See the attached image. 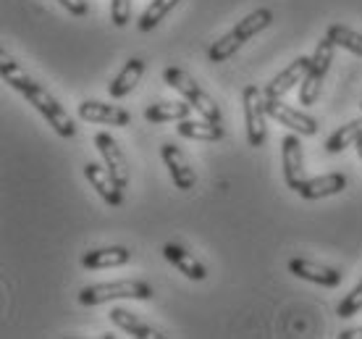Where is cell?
I'll use <instances>...</instances> for the list:
<instances>
[{
    "label": "cell",
    "mask_w": 362,
    "mask_h": 339,
    "mask_svg": "<svg viewBox=\"0 0 362 339\" xmlns=\"http://www.w3.org/2000/svg\"><path fill=\"white\" fill-rule=\"evenodd\" d=\"M142 74H145V61L142 58H129L127 66L121 69V74L110 82L108 95L110 98H127L129 92L136 87V82L142 79Z\"/></svg>",
    "instance_id": "ac0fdd59"
},
{
    "label": "cell",
    "mask_w": 362,
    "mask_h": 339,
    "mask_svg": "<svg viewBox=\"0 0 362 339\" xmlns=\"http://www.w3.org/2000/svg\"><path fill=\"white\" fill-rule=\"evenodd\" d=\"M176 6H179V0H153V3L142 11V16H139V32H150V29H155L173 8H176Z\"/></svg>",
    "instance_id": "603a6c76"
},
{
    "label": "cell",
    "mask_w": 362,
    "mask_h": 339,
    "mask_svg": "<svg viewBox=\"0 0 362 339\" xmlns=\"http://www.w3.org/2000/svg\"><path fill=\"white\" fill-rule=\"evenodd\" d=\"M163 255L168 263H173V266L179 268L181 274L187 276V279H194V282H202L205 276H208V271H205V266L199 263L197 258L192 255L189 250H184L181 245H173V242H168V245H163Z\"/></svg>",
    "instance_id": "2e32d148"
},
{
    "label": "cell",
    "mask_w": 362,
    "mask_h": 339,
    "mask_svg": "<svg viewBox=\"0 0 362 339\" xmlns=\"http://www.w3.org/2000/svg\"><path fill=\"white\" fill-rule=\"evenodd\" d=\"M132 18V0H110V21L116 27H127Z\"/></svg>",
    "instance_id": "484cf974"
},
{
    "label": "cell",
    "mask_w": 362,
    "mask_h": 339,
    "mask_svg": "<svg viewBox=\"0 0 362 339\" xmlns=\"http://www.w3.org/2000/svg\"><path fill=\"white\" fill-rule=\"evenodd\" d=\"M163 79L168 87H173L176 92L184 95V100L192 103V108L197 110L202 119L213 121V124H223V116H221V108H218V103L210 98L208 92L202 90L194 79H192L189 74L179 69V66H168L163 71Z\"/></svg>",
    "instance_id": "3957f363"
},
{
    "label": "cell",
    "mask_w": 362,
    "mask_h": 339,
    "mask_svg": "<svg viewBox=\"0 0 362 339\" xmlns=\"http://www.w3.org/2000/svg\"><path fill=\"white\" fill-rule=\"evenodd\" d=\"M271 24H273L271 8H257V11H252V13H247L231 32H226L221 40H216V42L210 45L208 58L213 61V64H223V61H228L239 47L245 45L247 40H252L255 35H260V32L268 29Z\"/></svg>",
    "instance_id": "7a4b0ae2"
},
{
    "label": "cell",
    "mask_w": 362,
    "mask_h": 339,
    "mask_svg": "<svg viewBox=\"0 0 362 339\" xmlns=\"http://www.w3.org/2000/svg\"><path fill=\"white\" fill-rule=\"evenodd\" d=\"M360 311H362V279H360V285L354 287L352 292L339 303V308H336V313H339L341 318H352L354 313H360Z\"/></svg>",
    "instance_id": "d4e9b609"
},
{
    "label": "cell",
    "mask_w": 362,
    "mask_h": 339,
    "mask_svg": "<svg viewBox=\"0 0 362 339\" xmlns=\"http://www.w3.org/2000/svg\"><path fill=\"white\" fill-rule=\"evenodd\" d=\"M79 119L90 121V124H110V127H127L132 116L129 110L110 105V103L100 100H84L79 103Z\"/></svg>",
    "instance_id": "7c38bea8"
},
{
    "label": "cell",
    "mask_w": 362,
    "mask_h": 339,
    "mask_svg": "<svg viewBox=\"0 0 362 339\" xmlns=\"http://www.w3.org/2000/svg\"><path fill=\"white\" fill-rule=\"evenodd\" d=\"M281 163H284V179H286V187L297 193L302 182L308 179L305 176V156H302V142H299V134H286L281 139Z\"/></svg>",
    "instance_id": "52a82bcc"
},
{
    "label": "cell",
    "mask_w": 362,
    "mask_h": 339,
    "mask_svg": "<svg viewBox=\"0 0 362 339\" xmlns=\"http://www.w3.org/2000/svg\"><path fill=\"white\" fill-rule=\"evenodd\" d=\"M58 3H61L71 16H87V13H90L87 0H58Z\"/></svg>",
    "instance_id": "4316f807"
},
{
    "label": "cell",
    "mask_w": 362,
    "mask_h": 339,
    "mask_svg": "<svg viewBox=\"0 0 362 339\" xmlns=\"http://www.w3.org/2000/svg\"><path fill=\"white\" fill-rule=\"evenodd\" d=\"M265 110H268L271 119H276V124L289 127L291 132H297L299 137H313V134H317V121L313 116H308V113H302V110L281 103V98L279 100H268L265 98Z\"/></svg>",
    "instance_id": "ba28073f"
},
{
    "label": "cell",
    "mask_w": 362,
    "mask_h": 339,
    "mask_svg": "<svg viewBox=\"0 0 362 339\" xmlns=\"http://www.w3.org/2000/svg\"><path fill=\"white\" fill-rule=\"evenodd\" d=\"M326 37L334 42V45L344 47V50H349V53L360 55L362 58V35L360 32H354V29L344 27V24H331Z\"/></svg>",
    "instance_id": "cb8c5ba5"
},
{
    "label": "cell",
    "mask_w": 362,
    "mask_h": 339,
    "mask_svg": "<svg viewBox=\"0 0 362 339\" xmlns=\"http://www.w3.org/2000/svg\"><path fill=\"white\" fill-rule=\"evenodd\" d=\"M310 61H313V58H308V55H297V61H291L284 71L276 74L271 82L265 84V98H268V100H279V98H284L289 90H294L297 82L305 79V74H308V69H310Z\"/></svg>",
    "instance_id": "8fae6325"
},
{
    "label": "cell",
    "mask_w": 362,
    "mask_h": 339,
    "mask_svg": "<svg viewBox=\"0 0 362 339\" xmlns=\"http://www.w3.org/2000/svg\"><path fill=\"white\" fill-rule=\"evenodd\" d=\"M0 74H3V79H6L13 90L21 92V95L45 116V121L61 134V137L71 139L74 134H76V127H74L71 116L66 113L64 105L55 100L42 84H37L29 74L21 71V66H18L8 53H0Z\"/></svg>",
    "instance_id": "6da1fadb"
},
{
    "label": "cell",
    "mask_w": 362,
    "mask_h": 339,
    "mask_svg": "<svg viewBox=\"0 0 362 339\" xmlns=\"http://www.w3.org/2000/svg\"><path fill=\"white\" fill-rule=\"evenodd\" d=\"M95 145H98L100 156H103V161H105V166H108V171L113 174L116 184L121 187V190H127L129 187V161H127V156H124L121 145L116 142V137H110L108 132H98V134H95Z\"/></svg>",
    "instance_id": "9c48e42d"
},
{
    "label": "cell",
    "mask_w": 362,
    "mask_h": 339,
    "mask_svg": "<svg viewBox=\"0 0 362 339\" xmlns=\"http://www.w3.org/2000/svg\"><path fill=\"white\" fill-rule=\"evenodd\" d=\"M181 137H189V139H202V142H218V139H223V127L221 124H213L208 119H199V121H192V119H181L176 124Z\"/></svg>",
    "instance_id": "44dd1931"
},
{
    "label": "cell",
    "mask_w": 362,
    "mask_h": 339,
    "mask_svg": "<svg viewBox=\"0 0 362 339\" xmlns=\"http://www.w3.org/2000/svg\"><path fill=\"white\" fill-rule=\"evenodd\" d=\"M84 176H87V182L98 190V195L103 200L108 202L110 208H118L121 202H124V190L116 184L113 174L108 171V166H100V163H87L84 166Z\"/></svg>",
    "instance_id": "4fadbf2b"
},
{
    "label": "cell",
    "mask_w": 362,
    "mask_h": 339,
    "mask_svg": "<svg viewBox=\"0 0 362 339\" xmlns=\"http://www.w3.org/2000/svg\"><path fill=\"white\" fill-rule=\"evenodd\" d=\"M132 260V250L124 245H113V248H98L90 250L82 258V266L87 271H98V268H110V266H124Z\"/></svg>",
    "instance_id": "e0dca14e"
},
{
    "label": "cell",
    "mask_w": 362,
    "mask_h": 339,
    "mask_svg": "<svg viewBox=\"0 0 362 339\" xmlns=\"http://www.w3.org/2000/svg\"><path fill=\"white\" fill-rule=\"evenodd\" d=\"M360 108H362V103H360Z\"/></svg>",
    "instance_id": "f1b7e54d"
},
{
    "label": "cell",
    "mask_w": 362,
    "mask_h": 339,
    "mask_svg": "<svg viewBox=\"0 0 362 339\" xmlns=\"http://www.w3.org/2000/svg\"><path fill=\"white\" fill-rule=\"evenodd\" d=\"M334 47L336 45L328 40V37H323V40L317 42L308 74H305V79H302V84H299V103H302V105H315L317 103L323 79H326L328 69H331V61H334Z\"/></svg>",
    "instance_id": "5b68a950"
},
{
    "label": "cell",
    "mask_w": 362,
    "mask_h": 339,
    "mask_svg": "<svg viewBox=\"0 0 362 339\" xmlns=\"http://www.w3.org/2000/svg\"><path fill=\"white\" fill-rule=\"evenodd\" d=\"M354 147H357V156H360V161H362V139H360V142H357Z\"/></svg>",
    "instance_id": "83f0119b"
},
{
    "label": "cell",
    "mask_w": 362,
    "mask_h": 339,
    "mask_svg": "<svg viewBox=\"0 0 362 339\" xmlns=\"http://www.w3.org/2000/svg\"><path fill=\"white\" fill-rule=\"evenodd\" d=\"M242 100H245V121H247V142L252 147H263L265 137H268V129H265V98L263 90L257 84H247L242 92Z\"/></svg>",
    "instance_id": "8992f818"
},
{
    "label": "cell",
    "mask_w": 362,
    "mask_h": 339,
    "mask_svg": "<svg viewBox=\"0 0 362 339\" xmlns=\"http://www.w3.org/2000/svg\"><path fill=\"white\" fill-rule=\"evenodd\" d=\"M110 321L116 323L118 329L129 331L132 337H139V339H163L165 334H160L158 329H153L150 323H145L142 318H136L134 313L124 311V308H113L110 311Z\"/></svg>",
    "instance_id": "d6986e66"
},
{
    "label": "cell",
    "mask_w": 362,
    "mask_h": 339,
    "mask_svg": "<svg viewBox=\"0 0 362 339\" xmlns=\"http://www.w3.org/2000/svg\"><path fill=\"white\" fill-rule=\"evenodd\" d=\"M189 113H192V103L163 100V103H153L150 108H145V121H150V124L181 121V119H189Z\"/></svg>",
    "instance_id": "ffe728a7"
},
{
    "label": "cell",
    "mask_w": 362,
    "mask_h": 339,
    "mask_svg": "<svg viewBox=\"0 0 362 339\" xmlns=\"http://www.w3.org/2000/svg\"><path fill=\"white\" fill-rule=\"evenodd\" d=\"M110 300H153V287L139 279H124V282H108V285H92L79 292V303L87 308L110 303Z\"/></svg>",
    "instance_id": "277c9868"
},
{
    "label": "cell",
    "mask_w": 362,
    "mask_h": 339,
    "mask_svg": "<svg viewBox=\"0 0 362 339\" xmlns=\"http://www.w3.org/2000/svg\"><path fill=\"white\" fill-rule=\"evenodd\" d=\"M362 139V116L360 119L349 121V124H344V127H339L328 137L326 142V150L328 153H341V150H346L349 145H357Z\"/></svg>",
    "instance_id": "7402d4cb"
},
{
    "label": "cell",
    "mask_w": 362,
    "mask_h": 339,
    "mask_svg": "<svg viewBox=\"0 0 362 339\" xmlns=\"http://www.w3.org/2000/svg\"><path fill=\"white\" fill-rule=\"evenodd\" d=\"M344 187H346L344 174H323V176L305 179L297 193L305 200H323V197H334V195L344 193Z\"/></svg>",
    "instance_id": "9a60e30c"
},
{
    "label": "cell",
    "mask_w": 362,
    "mask_h": 339,
    "mask_svg": "<svg viewBox=\"0 0 362 339\" xmlns=\"http://www.w3.org/2000/svg\"><path fill=\"white\" fill-rule=\"evenodd\" d=\"M160 156H163L165 166H168L173 187L181 190V193H189L192 187L197 184V176H194V168H192V163L187 161V156H184V150L176 147L173 142H165V145L160 147Z\"/></svg>",
    "instance_id": "30bf717a"
},
{
    "label": "cell",
    "mask_w": 362,
    "mask_h": 339,
    "mask_svg": "<svg viewBox=\"0 0 362 339\" xmlns=\"http://www.w3.org/2000/svg\"><path fill=\"white\" fill-rule=\"evenodd\" d=\"M289 271L305 282H313V285L320 287H339L341 285V274L331 266H320V263H313V260H305V258H291L289 260Z\"/></svg>",
    "instance_id": "5bb4252c"
}]
</instances>
